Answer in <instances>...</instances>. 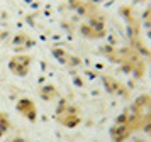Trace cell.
Returning a JSON list of instances; mask_svg holds the SVG:
<instances>
[{
    "label": "cell",
    "mask_w": 151,
    "mask_h": 142,
    "mask_svg": "<svg viewBox=\"0 0 151 142\" xmlns=\"http://www.w3.org/2000/svg\"><path fill=\"white\" fill-rule=\"evenodd\" d=\"M2 36H4V34H2V32H0V39H2Z\"/></svg>",
    "instance_id": "obj_13"
},
{
    "label": "cell",
    "mask_w": 151,
    "mask_h": 142,
    "mask_svg": "<svg viewBox=\"0 0 151 142\" xmlns=\"http://www.w3.org/2000/svg\"><path fill=\"white\" fill-rule=\"evenodd\" d=\"M126 110L134 132H151V95H139Z\"/></svg>",
    "instance_id": "obj_1"
},
{
    "label": "cell",
    "mask_w": 151,
    "mask_h": 142,
    "mask_svg": "<svg viewBox=\"0 0 151 142\" xmlns=\"http://www.w3.org/2000/svg\"><path fill=\"white\" fill-rule=\"evenodd\" d=\"M136 142H146V141H143V139H139V141H136Z\"/></svg>",
    "instance_id": "obj_12"
},
{
    "label": "cell",
    "mask_w": 151,
    "mask_h": 142,
    "mask_svg": "<svg viewBox=\"0 0 151 142\" xmlns=\"http://www.w3.org/2000/svg\"><path fill=\"white\" fill-rule=\"evenodd\" d=\"M15 110H17V113L22 115L26 120L29 122H36L37 120V107H36V103L31 98L27 96H24V98H19L17 103H15Z\"/></svg>",
    "instance_id": "obj_5"
},
{
    "label": "cell",
    "mask_w": 151,
    "mask_h": 142,
    "mask_svg": "<svg viewBox=\"0 0 151 142\" xmlns=\"http://www.w3.org/2000/svg\"><path fill=\"white\" fill-rule=\"evenodd\" d=\"M92 2H93V4H100V2H102V0H92Z\"/></svg>",
    "instance_id": "obj_11"
},
{
    "label": "cell",
    "mask_w": 151,
    "mask_h": 142,
    "mask_svg": "<svg viewBox=\"0 0 151 142\" xmlns=\"http://www.w3.org/2000/svg\"><path fill=\"white\" fill-rule=\"evenodd\" d=\"M31 66H32V58L29 54H24V53H19L12 56L10 61H9V69L10 73L19 76V78H24L27 76V73L31 71Z\"/></svg>",
    "instance_id": "obj_4"
},
{
    "label": "cell",
    "mask_w": 151,
    "mask_h": 142,
    "mask_svg": "<svg viewBox=\"0 0 151 142\" xmlns=\"http://www.w3.org/2000/svg\"><path fill=\"white\" fill-rule=\"evenodd\" d=\"M5 142H29V141H26L24 137H12V139H7Z\"/></svg>",
    "instance_id": "obj_10"
},
{
    "label": "cell",
    "mask_w": 151,
    "mask_h": 142,
    "mask_svg": "<svg viewBox=\"0 0 151 142\" xmlns=\"http://www.w3.org/2000/svg\"><path fill=\"white\" fill-rule=\"evenodd\" d=\"M9 130H10V120H9L7 113L0 112V139L7 134Z\"/></svg>",
    "instance_id": "obj_9"
},
{
    "label": "cell",
    "mask_w": 151,
    "mask_h": 142,
    "mask_svg": "<svg viewBox=\"0 0 151 142\" xmlns=\"http://www.w3.org/2000/svg\"><path fill=\"white\" fill-rule=\"evenodd\" d=\"M132 134H134V130L131 127L127 110H124L122 113L114 120V123L110 125L109 135H110V139H112V142H126Z\"/></svg>",
    "instance_id": "obj_3"
},
{
    "label": "cell",
    "mask_w": 151,
    "mask_h": 142,
    "mask_svg": "<svg viewBox=\"0 0 151 142\" xmlns=\"http://www.w3.org/2000/svg\"><path fill=\"white\" fill-rule=\"evenodd\" d=\"M53 54H55L56 58H58V61L61 64H65V66H68V68L80 66V59L76 56H73L71 53L65 51V49H53Z\"/></svg>",
    "instance_id": "obj_7"
},
{
    "label": "cell",
    "mask_w": 151,
    "mask_h": 142,
    "mask_svg": "<svg viewBox=\"0 0 151 142\" xmlns=\"http://www.w3.org/2000/svg\"><path fill=\"white\" fill-rule=\"evenodd\" d=\"M36 44V41L27 36V34L24 32H19L14 36V39H12V46H14L15 51H26V49H31V47Z\"/></svg>",
    "instance_id": "obj_6"
},
{
    "label": "cell",
    "mask_w": 151,
    "mask_h": 142,
    "mask_svg": "<svg viewBox=\"0 0 151 142\" xmlns=\"http://www.w3.org/2000/svg\"><path fill=\"white\" fill-rule=\"evenodd\" d=\"M148 134H150V135H151V132H148Z\"/></svg>",
    "instance_id": "obj_14"
},
{
    "label": "cell",
    "mask_w": 151,
    "mask_h": 142,
    "mask_svg": "<svg viewBox=\"0 0 151 142\" xmlns=\"http://www.w3.org/2000/svg\"><path fill=\"white\" fill-rule=\"evenodd\" d=\"M55 120L63 125V127L66 128H76L83 120V115H82V110L73 105V103H70L68 100H61L56 103V110H55Z\"/></svg>",
    "instance_id": "obj_2"
},
{
    "label": "cell",
    "mask_w": 151,
    "mask_h": 142,
    "mask_svg": "<svg viewBox=\"0 0 151 142\" xmlns=\"http://www.w3.org/2000/svg\"><path fill=\"white\" fill-rule=\"evenodd\" d=\"M39 96L44 101H53L55 98H58V90L53 85H44L39 88Z\"/></svg>",
    "instance_id": "obj_8"
}]
</instances>
